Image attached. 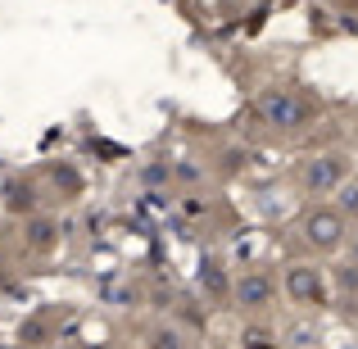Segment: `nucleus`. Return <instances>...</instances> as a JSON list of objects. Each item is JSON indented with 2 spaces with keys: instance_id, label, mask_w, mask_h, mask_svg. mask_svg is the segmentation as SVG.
I'll use <instances>...</instances> for the list:
<instances>
[{
  "instance_id": "7ed1b4c3",
  "label": "nucleus",
  "mask_w": 358,
  "mask_h": 349,
  "mask_svg": "<svg viewBox=\"0 0 358 349\" xmlns=\"http://www.w3.org/2000/svg\"><path fill=\"white\" fill-rule=\"evenodd\" d=\"M350 177H354V155H350V150H341V145H336V150H317V155L299 159L295 191L304 195L308 204H322V200H331Z\"/></svg>"
},
{
  "instance_id": "6e6552de",
  "label": "nucleus",
  "mask_w": 358,
  "mask_h": 349,
  "mask_svg": "<svg viewBox=\"0 0 358 349\" xmlns=\"http://www.w3.org/2000/svg\"><path fill=\"white\" fill-rule=\"evenodd\" d=\"M5 209L14 218H36L41 213V191H36L32 177H9L5 182Z\"/></svg>"
},
{
  "instance_id": "20e7f679",
  "label": "nucleus",
  "mask_w": 358,
  "mask_h": 349,
  "mask_svg": "<svg viewBox=\"0 0 358 349\" xmlns=\"http://www.w3.org/2000/svg\"><path fill=\"white\" fill-rule=\"evenodd\" d=\"M281 295L299 313H327L331 308V268L322 259H290L281 268Z\"/></svg>"
},
{
  "instance_id": "0eeeda50",
  "label": "nucleus",
  "mask_w": 358,
  "mask_h": 349,
  "mask_svg": "<svg viewBox=\"0 0 358 349\" xmlns=\"http://www.w3.org/2000/svg\"><path fill=\"white\" fill-rule=\"evenodd\" d=\"M195 286H200V295L209 299V304H231V286H236V272L227 268V263L218 259V254H204L200 272H195Z\"/></svg>"
},
{
  "instance_id": "f03ea898",
  "label": "nucleus",
  "mask_w": 358,
  "mask_h": 349,
  "mask_svg": "<svg viewBox=\"0 0 358 349\" xmlns=\"http://www.w3.org/2000/svg\"><path fill=\"white\" fill-rule=\"evenodd\" d=\"M350 232L354 227L345 222V213L336 209L331 200L308 204V209L299 213V222H295V241H299V250H304L308 259H336V254H345Z\"/></svg>"
},
{
  "instance_id": "1a4fd4ad",
  "label": "nucleus",
  "mask_w": 358,
  "mask_h": 349,
  "mask_svg": "<svg viewBox=\"0 0 358 349\" xmlns=\"http://www.w3.org/2000/svg\"><path fill=\"white\" fill-rule=\"evenodd\" d=\"M59 241H64L59 222L45 218V213H36V218H27V222H23V245H27V254H50Z\"/></svg>"
},
{
  "instance_id": "ddd939ff",
  "label": "nucleus",
  "mask_w": 358,
  "mask_h": 349,
  "mask_svg": "<svg viewBox=\"0 0 358 349\" xmlns=\"http://www.w3.org/2000/svg\"><path fill=\"white\" fill-rule=\"evenodd\" d=\"M336 9H345V14H358V0H331Z\"/></svg>"
},
{
  "instance_id": "423d86ee",
  "label": "nucleus",
  "mask_w": 358,
  "mask_h": 349,
  "mask_svg": "<svg viewBox=\"0 0 358 349\" xmlns=\"http://www.w3.org/2000/svg\"><path fill=\"white\" fill-rule=\"evenodd\" d=\"M327 268H331V308L350 327H358V268L350 259H336Z\"/></svg>"
},
{
  "instance_id": "f8f14e48",
  "label": "nucleus",
  "mask_w": 358,
  "mask_h": 349,
  "mask_svg": "<svg viewBox=\"0 0 358 349\" xmlns=\"http://www.w3.org/2000/svg\"><path fill=\"white\" fill-rule=\"evenodd\" d=\"M345 259H350L354 268H358V227L350 232V241H345Z\"/></svg>"
},
{
  "instance_id": "9d476101",
  "label": "nucleus",
  "mask_w": 358,
  "mask_h": 349,
  "mask_svg": "<svg viewBox=\"0 0 358 349\" xmlns=\"http://www.w3.org/2000/svg\"><path fill=\"white\" fill-rule=\"evenodd\" d=\"M331 204L345 213V222H350V227H358V177H350V182L331 195Z\"/></svg>"
},
{
  "instance_id": "39448f33",
  "label": "nucleus",
  "mask_w": 358,
  "mask_h": 349,
  "mask_svg": "<svg viewBox=\"0 0 358 349\" xmlns=\"http://www.w3.org/2000/svg\"><path fill=\"white\" fill-rule=\"evenodd\" d=\"M231 304L245 322H263L272 318V308L281 304V277L272 268H241L236 286H231Z\"/></svg>"
},
{
  "instance_id": "f257e3e1",
  "label": "nucleus",
  "mask_w": 358,
  "mask_h": 349,
  "mask_svg": "<svg viewBox=\"0 0 358 349\" xmlns=\"http://www.w3.org/2000/svg\"><path fill=\"white\" fill-rule=\"evenodd\" d=\"M322 114H327L322 96H313L299 82H272L254 96V122L268 127L272 136H304L322 122Z\"/></svg>"
},
{
  "instance_id": "9b49d317",
  "label": "nucleus",
  "mask_w": 358,
  "mask_h": 349,
  "mask_svg": "<svg viewBox=\"0 0 358 349\" xmlns=\"http://www.w3.org/2000/svg\"><path fill=\"white\" fill-rule=\"evenodd\" d=\"M150 349H186V341H182V332H173V327H159Z\"/></svg>"
}]
</instances>
